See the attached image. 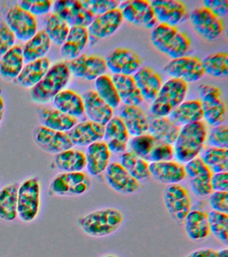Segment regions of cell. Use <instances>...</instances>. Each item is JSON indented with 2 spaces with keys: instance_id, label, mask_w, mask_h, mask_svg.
<instances>
[{
  "instance_id": "6da1fadb",
  "label": "cell",
  "mask_w": 228,
  "mask_h": 257,
  "mask_svg": "<svg viewBox=\"0 0 228 257\" xmlns=\"http://www.w3.org/2000/svg\"><path fill=\"white\" fill-rule=\"evenodd\" d=\"M124 222L121 211L115 208L99 209L78 219V225L85 234L95 238L110 236Z\"/></svg>"
},
{
  "instance_id": "7a4b0ae2",
  "label": "cell",
  "mask_w": 228,
  "mask_h": 257,
  "mask_svg": "<svg viewBox=\"0 0 228 257\" xmlns=\"http://www.w3.org/2000/svg\"><path fill=\"white\" fill-rule=\"evenodd\" d=\"M207 136V127L203 122L181 126L174 143V157L177 162L186 164L197 158L203 150Z\"/></svg>"
},
{
  "instance_id": "3957f363",
  "label": "cell",
  "mask_w": 228,
  "mask_h": 257,
  "mask_svg": "<svg viewBox=\"0 0 228 257\" xmlns=\"http://www.w3.org/2000/svg\"><path fill=\"white\" fill-rule=\"evenodd\" d=\"M71 77V72L65 61L53 64L41 81L30 90L32 100L41 104L51 101L59 92L65 89Z\"/></svg>"
},
{
  "instance_id": "277c9868",
  "label": "cell",
  "mask_w": 228,
  "mask_h": 257,
  "mask_svg": "<svg viewBox=\"0 0 228 257\" xmlns=\"http://www.w3.org/2000/svg\"><path fill=\"white\" fill-rule=\"evenodd\" d=\"M151 40L154 47L171 59L186 56L191 41L185 32L175 26L159 24L153 28Z\"/></svg>"
},
{
  "instance_id": "5b68a950",
  "label": "cell",
  "mask_w": 228,
  "mask_h": 257,
  "mask_svg": "<svg viewBox=\"0 0 228 257\" xmlns=\"http://www.w3.org/2000/svg\"><path fill=\"white\" fill-rule=\"evenodd\" d=\"M188 84L183 80L170 78L163 83L161 89L150 106L153 116H169L176 107L184 101Z\"/></svg>"
},
{
  "instance_id": "8992f818",
  "label": "cell",
  "mask_w": 228,
  "mask_h": 257,
  "mask_svg": "<svg viewBox=\"0 0 228 257\" xmlns=\"http://www.w3.org/2000/svg\"><path fill=\"white\" fill-rule=\"evenodd\" d=\"M41 203V181L32 177L19 185L18 192V216L25 222L35 220L39 214Z\"/></svg>"
},
{
  "instance_id": "52a82bcc",
  "label": "cell",
  "mask_w": 228,
  "mask_h": 257,
  "mask_svg": "<svg viewBox=\"0 0 228 257\" xmlns=\"http://www.w3.org/2000/svg\"><path fill=\"white\" fill-rule=\"evenodd\" d=\"M203 119L209 125L223 124L227 116V106L222 99L221 90L211 84H202L199 88Z\"/></svg>"
},
{
  "instance_id": "ba28073f",
  "label": "cell",
  "mask_w": 228,
  "mask_h": 257,
  "mask_svg": "<svg viewBox=\"0 0 228 257\" xmlns=\"http://www.w3.org/2000/svg\"><path fill=\"white\" fill-rule=\"evenodd\" d=\"M91 182L85 173L62 172L51 181L50 192L59 196H77L85 194Z\"/></svg>"
},
{
  "instance_id": "9c48e42d",
  "label": "cell",
  "mask_w": 228,
  "mask_h": 257,
  "mask_svg": "<svg viewBox=\"0 0 228 257\" xmlns=\"http://www.w3.org/2000/svg\"><path fill=\"white\" fill-rule=\"evenodd\" d=\"M71 75L87 81H93L107 72L105 58L97 54H81L65 61Z\"/></svg>"
},
{
  "instance_id": "30bf717a",
  "label": "cell",
  "mask_w": 228,
  "mask_h": 257,
  "mask_svg": "<svg viewBox=\"0 0 228 257\" xmlns=\"http://www.w3.org/2000/svg\"><path fill=\"white\" fill-rule=\"evenodd\" d=\"M189 19L195 31L208 41L217 40L223 34V20L204 6L193 10Z\"/></svg>"
},
{
  "instance_id": "8fae6325",
  "label": "cell",
  "mask_w": 228,
  "mask_h": 257,
  "mask_svg": "<svg viewBox=\"0 0 228 257\" xmlns=\"http://www.w3.org/2000/svg\"><path fill=\"white\" fill-rule=\"evenodd\" d=\"M164 70L171 78L183 80L187 84L197 82L205 75L201 60L192 56L172 59Z\"/></svg>"
},
{
  "instance_id": "7c38bea8",
  "label": "cell",
  "mask_w": 228,
  "mask_h": 257,
  "mask_svg": "<svg viewBox=\"0 0 228 257\" xmlns=\"http://www.w3.org/2000/svg\"><path fill=\"white\" fill-rule=\"evenodd\" d=\"M123 21L146 28H153L157 25L153 8L147 0H128L121 2L119 6Z\"/></svg>"
},
{
  "instance_id": "4fadbf2b",
  "label": "cell",
  "mask_w": 228,
  "mask_h": 257,
  "mask_svg": "<svg viewBox=\"0 0 228 257\" xmlns=\"http://www.w3.org/2000/svg\"><path fill=\"white\" fill-rule=\"evenodd\" d=\"M51 10L52 13L60 16L70 27L88 28L95 18L79 0H57L53 2Z\"/></svg>"
},
{
  "instance_id": "5bb4252c",
  "label": "cell",
  "mask_w": 228,
  "mask_h": 257,
  "mask_svg": "<svg viewBox=\"0 0 228 257\" xmlns=\"http://www.w3.org/2000/svg\"><path fill=\"white\" fill-rule=\"evenodd\" d=\"M164 202L171 218L183 223L191 210V200L187 189L181 184L168 185L164 191Z\"/></svg>"
},
{
  "instance_id": "9a60e30c",
  "label": "cell",
  "mask_w": 228,
  "mask_h": 257,
  "mask_svg": "<svg viewBox=\"0 0 228 257\" xmlns=\"http://www.w3.org/2000/svg\"><path fill=\"white\" fill-rule=\"evenodd\" d=\"M16 38L21 41L27 42L38 32L37 20L29 12L15 5L10 8L5 21Z\"/></svg>"
},
{
  "instance_id": "2e32d148",
  "label": "cell",
  "mask_w": 228,
  "mask_h": 257,
  "mask_svg": "<svg viewBox=\"0 0 228 257\" xmlns=\"http://www.w3.org/2000/svg\"><path fill=\"white\" fill-rule=\"evenodd\" d=\"M34 142L44 152L57 155L73 148L69 135L45 127L41 124L33 131Z\"/></svg>"
},
{
  "instance_id": "e0dca14e",
  "label": "cell",
  "mask_w": 228,
  "mask_h": 257,
  "mask_svg": "<svg viewBox=\"0 0 228 257\" xmlns=\"http://www.w3.org/2000/svg\"><path fill=\"white\" fill-rule=\"evenodd\" d=\"M123 19L119 8L96 16L87 28L89 42L95 45L100 40L113 35L123 24Z\"/></svg>"
},
{
  "instance_id": "ac0fdd59",
  "label": "cell",
  "mask_w": 228,
  "mask_h": 257,
  "mask_svg": "<svg viewBox=\"0 0 228 257\" xmlns=\"http://www.w3.org/2000/svg\"><path fill=\"white\" fill-rule=\"evenodd\" d=\"M185 170L192 191L196 196L205 197L211 194L213 190L211 179L213 173L201 158L197 157L186 163Z\"/></svg>"
},
{
  "instance_id": "d6986e66",
  "label": "cell",
  "mask_w": 228,
  "mask_h": 257,
  "mask_svg": "<svg viewBox=\"0 0 228 257\" xmlns=\"http://www.w3.org/2000/svg\"><path fill=\"white\" fill-rule=\"evenodd\" d=\"M107 70L113 74L133 76L141 67V60L137 53L127 48H117L105 59Z\"/></svg>"
},
{
  "instance_id": "ffe728a7",
  "label": "cell",
  "mask_w": 228,
  "mask_h": 257,
  "mask_svg": "<svg viewBox=\"0 0 228 257\" xmlns=\"http://www.w3.org/2000/svg\"><path fill=\"white\" fill-rule=\"evenodd\" d=\"M150 3L159 24L176 27L187 18V7L179 0H153Z\"/></svg>"
},
{
  "instance_id": "44dd1931",
  "label": "cell",
  "mask_w": 228,
  "mask_h": 257,
  "mask_svg": "<svg viewBox=\"0 0 228 257\" xmlns=\"http://www.w3.org/2000/svg\"><path fill=\"white\" fill-rule=\"evenodd\" d=\"M106 180L112 189L120 194H135L140 189V182L136 180L120 163L113 162L105 170Z\"/></svg>"
},
{
  "instance_id": "7402d4cb",
  "label": "cell",
  "mask_w": 228,
  "mask_h": 257,
  "mask_svg": "<svg viewBox=\"0 0 228 257\" xmlns=\"http://www.w3.org/2000/svg\"><path fill=\"white\" fill-rule=\"evenodd\" d=\"M85 113L89 120L105 126L113 116V109L98 95L95 90H89L83 95Z\"/></svg>"
},
{
  "instance_id": "603a6c76",
  "label": "cell",
  "mask_w": 228,
  "mask_h": 257,
  "mask_svg": "<svg viewBox=\"0 0 228 257\" xmlns=\"http://www.w3.org/2000/svg\"><path fill=\"white\" fill-rule=\"evenodd\" d=\"M105 126L89 120L78 122L67 134L73 146L88 147L103 140Z\"/></svg>"
},
{
  "instance_id": "cb8c5ba5",
  "label": "cell",
  "mask_w": 228,
  "mask_h": 257,
  "mask_svg": "<svg viewBox=\"0 0 228 257\" xmlns=\"http://www.w3.org/2000/svg\"><path fill=\"white\" fill-rule=\"evenodd\" d=\"M151 176L162 184H179L185 178V166L177 161L154 162L149 164Z\"/></svg>"
},
{
  "instance_id": "d4e9b609",
  "label": "cell",
  "mask_w": 228,
  "mask_h": 257,
  "mask_svg": "<svg viewBox=\"0 0 228 257\" xmlns=\"http://www.w3.org/2000/svg\"><path fill=\"white\" fill-rule=\"evenodd\" d=\"M37 115L41 125L57 132H69L78 123L77 118L54 107L39 106Z\"/></svg>"
},
{
  "instance_id": "484cf974",
  "label": "cell",
  "mask_w": 228,
  "mask_h": 257,
  "mask_svg": "<svg viewBox=\"0 0 228 257\" xmlns=\"http://www.w3.org/2000/svg\"><path fill=\"white\" fill-rule=\"evenodd\" d=\"M133 77L143 99L153 101L163 85L161 76L153 68L145 66L140 68Z\"/></svg>"
},
{
  "instance_id": "4316f807",
  "label": "cell",
  "mask_w": 228,
  "mask_h": 257,
  "mask_svg": "<svg viewBox=\"0 0 228 257\" xmlns=\"http://www.w3.org/2000/svg\"><path fill=\"white\" fill-rule=\"evenodd\" d=\"M51 66V60L47 56L28 62L13 82L21 87L31 89L41 81Z\"/></svg>"
},
{
  "instance_id": "83f0119b",
  "label": "cell",
  "mask_w": 228,
  "mask_h": 257,
  "mask_svg": "<svg viewBox=\"0 0 228 257\" xmlns=\"http://www.w3.org/2000/svg\"><path fill=\"white\" fill-rule=\"evenodd\" d=\"M111 154L107 144L103 141L88 146L85 153L87 160L86 168L89 174L98 176L105 172L110 164Z\"/></svg>"
},
{
  "instance_id": "f1b7e54d",
  "label": "cell",
  "mask_w": 228,
  "mask_h": 257,
  "mask_svg": "<svg viewBox=\"0 0 228 257\" xmlns=\"http://www.w3.org/2000/svg\"><path fill=\"white\" fill-rule=\"evenodd\" d=\"M119 116L125 124L130 136L147 134L149 118L139 106H124L120 110Z\"/></svg>"
},
{
  "instance_id": "f546056e",
  "label": "cell",
  "mask_w": 228,
  "mask_h": 257,
  "mask_svg": "<svg viewBox=\"0 0 228 257\" xmlns=\"http://www.w3.org/2000/svg\"><path fill=\"white\" fill-rule=\"evenodd\" d=\"M88 43L89 32L87 28L73 26L70 28L67 37L61 45V56L65 61L73 60L81 55Z\"/></svg>"
},
{
  "instance_id": "4dcf8cb0",
  "label": "cell",
  "mask_w": 228,
  "mask_h": 257,
  "mask_svg": "<svg viewBox=\"0 0 228 257\" xmlns=\"http://www.w3.org/2000/svg\"><path fill=\"white\" fill-rule=\"evenodd\" d=\"M25 66L23 46L15 45L0 58V77L6 82H14Z\"/></svg>"
},
{
  "instance_id": "1f68e13d",
  "label": "cell",
  "mask_w": 228,
  "mask_h": 257,
  "mask_svg": "<svg viewBox=\"0 0 228 257\" xmlns=\"http://www.w3.org/2000/svg\"><path fill=\"white\" fill-rule=\"evenodd\" d=\"M53 107L76 118L85 114L83 97L73 90L64 89L51 100Z\"/></svg>"
},
{
  "instance_id": "d6a6232c",
  "label": "cell",
  "mask_w": 228,
  "mask_h": 257,
  "mask_svg": "<svg viewBox=\"0 0 228 257\" xmlns=\"http://www.w3.org/2000/svg\"><path fill=\"white\" fill-rule=\"evenodd\" d=\"M112 79L121 102L126 106H139L143 102L133 76L113 74Z\"/></svg>"
},
{
  "instance_id": "836d02e7",
  "label": "cell",
  "mask_w": 228,
  "mask_h": 257,
  "mask_svg": "<svg viewBox=\"0 0 228 257\" xmlns=\"http://www.w3.org/2000/svg\"><path fill=\"white\" fill-rule=\"evenodd\" d=\"M185 230L191 240L199 241L207 238L210 234L207 214L201 209H191L184 220Z\"/></svg>"
},
{
  "instance_id": "e575fe53",
  "label": "cell",
  "mask_w": 228,
  "mask_h": 257,
  "mask_svg": "<svg viewBox=\"0 0 228 257\" xmlns=\"http://www.w3.org/2000/svg\"><path fill=\"white\" fill-rule=\"evenodd\" d=\"M170 119L180 128L186 124L201 121L203 109L199 100H189L182 102L169 114Z\"/></svg>"
},
{
  "instance_id": "d590c367",
  "label": "cell",
  "mask_w": 228,
  "mask_h": 257,
  "mask_svg": "<svg viewBox=\"0 0 228 257\" xmlns=\"http://www.w3.org/2000/svg\"><path fill=\"white\" fill-rule=\"evenodd\" d=\"M179 126L174 123L169 116H154L149 119L148 134L158 142L173 145L177 140Z\"/></svg>"
},
{
  "instance_id": "8d00e7d4",
  "label": "cell",
  "mask_w": 228,
  "mask_h": 257,
  "mask_svg": "<svg viewBox=\"0 0 228 257\" xmlns=\"http://www.w3.org/2000/svg\"><path fill=\"white\" fill-rule=\"evenodd\" d=\"M51 45V40L45 30L43 29L38 31L23 46L25 63L45 57Z\"/></svg>"
},
{
  "instance_id": "74e56055",
  "label": "cell",
  "mask_w": 228,
  "mask_h": 257,
  "mask_svg": "<svg viewBox=\"0 0 228 257\" xmlns=\"http://www.w3.org/2000/svg\"><path fill=\"white\" fill-rule=\"evenodd\" d=\"M55 164L62 172H82L87 166L85 153L70 149L55 155Z\"/></svg>"
},
{
  "instance_id": "f35d334b",
  "label": "cell",
  "mask_w": 228,
  "mask_h": 257,
  "mask_svg": "<svg viewBox=\"0 0 228 257\" xmlns=\"http://www.w3.org/2000/svg\"><path fill=\"white\" fill-rule=\"evenodd\" d=\"M19 184L15 183L0 190V218L12 222L18 217V192Z\"/></svg>"
},
{
  "instance_id": "ab89813d",
  "label": "cell",
  "mask_w": 228,
  "mask_h": 257,
  "mask_svg": "<svg viewBox=\"0 0 228 257\" xmlns=\"http://www.w3.org/2000/svg\"><path fill=\"white\" fill-rule=\"evenodd\" d=\"M120 164L139 182H146L151 177L149 163L129 151L121 154Z\"/></svg>"
},
{
  "instance_id": "60d3db41",
  "label": "cell",
  "mask_w": 228,
  "mask_h": 257,
  "mask_svg": "<svg viewBox=\"0 0 228 257\" xmlns=\"http://www.w3.org/2000/svg\"><path fill=\"white\" fill-rule=\"evenodd\" d=\"M70 26L57 14H48L45 20V30L52 43L61 46L69 34Z\"/></svg>"
},
{
  "instance_id": "b9f144b4",
  "label": "cell",
  "mask_w": 228,
  "mask_h": 257,
  "mask_svg": "<svg viewBox=\"0 0 228 257\" xmlns=\"http://www.w3.org/2000/svg\"><path fill=\"white\" fill-rule=\"evenodd\" d=\"M95 91L113 109L121 104L119 94L111 76L103 74L95 80Z\"/></svg>"
},
{
  "instance_id": "7bdbcfd3",
  "label": "cell",
  "mask_w": 228,
  "mask_h": 257,
  "mask_svg": "<svg viewBox=\"0 0 228 257\" xmlns=\"http://www.w3.org/2000/svg\"><path fill=\"white\" fill-rule=\"evenodd\" d=\"M200 158L203 160L206 166L211 170L213 174L214 173L227 172V149L209 147V148L203 151Z\"/></svg>"
},
{
  "instance_id": "ee69618b",
  "label": "cell",
  "mask_w": 228,
  "mask_h": 257,
  "mask_svg": "<svg viewBox=\"0 0 228 257\" xmlns=\"http://www.w3.org/2000/svg\"><path fill=\"white\" fill-rule=\"evenodd\" d=\"M201 61L205 74L217 78L227 76L228 55L226 52L210 54Z\"/></svg>"
},
{
  "instance_id": "f6af8a7d",
  "label": "cell",
  "mask_w": 228,
  "mask_h": 257,
  "mask_svg": "<svg viewBox=\"0 0 228 257\" xmlns=\"http://www.w3.org/2000/svg\"><path fill=\"white\" fill-rule=\"evenodd\" d=\"M210 232L225 246L228 244V215L210 211L207 214Z\"/></svg>"
},
{
  "instance_id": "bcb514c9",
  "label": "cell",
  "mask_w": 228,
  "mask_h": 257,
  "mask_svg": "<svg viewBox=\"0 0 228 257\" xmlns=\"http://www.w3.org/2000/svg\"><path fill=\"white\" fill-rule=\"evenodd\" d=\"M158 142H159L147 133L141 136L132 137L128 142V148L129 152L147 162L150 154Z\"/></svg>"
},
{
  "instance_id": "7dc6e473",
  "label": "cell",
  "mask_w": 228,
  "mask_h": 257,
  "mask_svg": "<svg viewBox=\"0 0 228 257\" xmlns=\"http://www.w3.org/2000/svg\"><path fill=\"white\" fill-rule=\"evenodd\" d=\"M104 142H129L130 136L123 120L119 116L113 118L105 125Z\"/></svg>"
},
{
  "instance_id": "c3c4849f",
  "label": "cell",
  "mask_w": 228,
  "mask_h": 257,
  "mask_svg": "<svg viewBox=\"0 0 228 257\" xmlns=\"http://www.w3.org/2000/svg\"><path fill=\"white\" fill-rule=\"evenodd\" d=\"M81 3L96 17L117 9L121 2L118 0H84Z\"/></svg>"
},
{
  "instance_id": "681fc988",
  "label": "cell",
  "mask_w": 228,
  "mask_h": 257,
  "mask_svg": "<svg viewBox=\"0 0 228 257\" xmlns=\"http://www.w3.org/2000/svg\"><path fill=\"white\" fill-rule=\"evenodd\" d=\"M207 144L213 148H228V126L226 124L213 126L207 136Z\"/></svg>"
},
{
  "instance_id": "f907efd6",
  "label": "cell",
  "mask_w": 228,
  "mask_h": 257,
  "mask_svg": "<svg viewBox=\"0 0 228 257\" xmlns=\"http://www.w3.org/2000/svg\"><path fill=\"white\" fill-rule=\"evenodd\" d=\"M174 158V149L172 145L158 142L152 150L147 162L151 163L171 161Z\"/></svg>"
},
{
  "instance_id": "816d5d0a",
  "label": "cell",
  "mask_w": 228,
  "mask_h": 257,
  "mask_svg": "<svg viewBox=\"0 0 228 257\" xmlns=\"http://www.w3.org/2000/svg\"><path fill=\"white\" fill-rule=\"evenodd\" d=\"M16 36L5 21L0 22V58L15 45Z\"/></svg>"
},
{
  "instance_id": "f5cc1de1",
  "label": "cell",
  "mask_w": 228,
  "mask_h": 257,
  "mask_svg": "<svg viewBox=\"0 0 228 257\" xmlns=\"http://www.w3.org/2000/svg\"><path fill=\"white\" fill-rule=\"evenodd\" d=\"M209 203L212 210L227 214L228 192L213 191L209 195Z\"/></svg>"
},
{
  "instance_id": "db71d44e",
  "label": "cell",
  "mask_w": 228,
  "mask_h": 257,
  "mask_svg": "<svg viewBox=\"0 0 228 257\" xmlns=\"http://www.w3.org/2000/svg\"><path fill=\"white\" fill-rule=\"evenodd\" d=\"M204 7L221 18L228 14V2L227 0H205L203 2Z\"/></svg>"
},
{
  "instance_id": "11a10c76",
  "label": "cell",
  "mask_w": 228,
  "mask_h": 257,
  "mask_svg": "<svg viewBox=\"0 0 228 257\" xmlns=\"http://www.w3.org/2000/svg\"><path fill=\"white\" fill-rule=\"evenodd\" d=\"M53 4L51 0H33L29 12L35 17L47 15L52 10Z\"/></svg>"
},
{
  "instance_id": "9f6ffc18",
  "label": "cell",
  "mask_w": 228,
  "mask_h": 257,
  "mask_svg": "<svg viewBox=\"0 0 228 257\" xmlns=\"http://www.w3.org/2000/svg\"><path fill=\"white\" fill-rule=\"evenodd\" d=\"M211 188L216 192H227L228 172L214 173L211 179Z\"/></svg>"
},
{
  "instance_id": "6f0895ef",
  "label": "cell",
  "mask_w": 228,
  "mask_h": 257,
  "mask_svg": "<svg viewBox=\"0 0 228 257\" xmlns=\"http://www.w3.org/2000/svg\"><path fill=\"white\" fill-rule=\"evenodd\" d=\"M217 251L211 248H202L193 250L185 257H216Z\"/></svg>"
},
{
  "instance_id": "680465c9",
  "label": "cell",
  "mask_w": 228,
  "mask_h": 257,
  "mask_svg": "<svg viewBox=\"0 0 228 257\" xmlns=\"http://www.w3.org/2000/svg\"><path fill=\"white\" fill-rule=\"evenodd\" d=\"M5 113V102L3 96L0 94V124L3 122Z\"/></svg>"
},
{
  "instance_id": "91938a15",
  "label": "cell",
  "mask_w": 228,
  "mask_h": 257,
  "mask_svg": "<svg viewBox=\"0 0 228 257\" xmlns=\"http://www.w3.org/2000/svg\"><path fill=\"white\" fill-rule=\"evenodd\" d=\"M216 257H228V250L227 248H222L217 251Z\"/></svg>"
},
{
  "instance_id": "94428289",
  "label": "cell",
  "mask_w": 228,
  "mask_h": 257,
  "mask_svg": "<svg viewBox=\"0 0 228 257\" xmlns=\"http://www.w3.org/2000/svg\"><path fill=\"white\" fill-rule=\"evenodd\" d=\"M103 257H117V256H115V255L108 254V255H105V256H104Z\"/></svg>"
}]
</instances>
